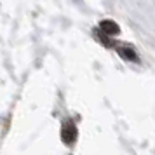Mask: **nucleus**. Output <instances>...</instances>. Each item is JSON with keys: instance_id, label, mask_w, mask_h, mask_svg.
I'll return each mask as SVG.
<instances>
[{"instance_id": "obj_2", "label": "nucleus", "mask_w": 155, "mask_h": 155, "mask_svg": "<svg viewBox=\"0 0 155 155\" xmlns=\"http://www.w3.org/2000/svg\"><path fill=\"white\" fill-rule=\"evenodd\" d=\"M99 28H101V31L106 33V35H117V33L120 31L119 25H117V23H113V21H101Z\"/></svg>"}, {"instance_id": "obj_1", "label": "nucleus", "mask_w": 155, "mask_h": 155, "mask_svg": "<svg viewBox=\"0 0 155 155\" xmlns=\"http://www.w3.org/2000/svg\"><path fill=\"white\" fill-rule=\"evenodd\" d=\"M61 138L66 145H71L73 141L77 140V127L73 122H64L63 129H61Z\"/></svg>"}, {"instance_id": "obj_3", "label": "nucleus", "mask_w": 155, "mask_h": 155, "mask_svg": "<svg viewBox=\"0 0 155 155\" xmlns=\"http://www.w3.org/2000/svg\"><path fill=\"white\" fill-rule=\"evenodd\" d=\"M119 52H120V54H122V56H129V58H131V59H133V61H136V56H134V52H133V51H127V49H120Z\"/></svg>"}]
</instances>
